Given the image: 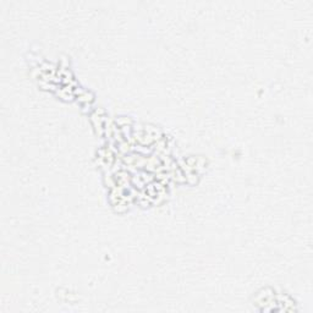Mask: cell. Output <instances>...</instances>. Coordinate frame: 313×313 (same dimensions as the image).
Returning a JSON list of instances; mask_svg holds the SVG:
<instances>
[{
	"label": "cell",
	"instance_id": "1",
	"mask_svg": "<svg viewBox=\"0 0 313 313\" xmlns=\"http://www.w3.org/2000/svg\"><path fill=\"white\" fill-rule=\"evenodd\" d=\"M106 119H107L106 111H104L103 108L95 109V111L91 114V123L93 128H94L95 134L99 135V136L104 134V124H106Z\"/></svg>",
	"mask_w": 313,
	"mask_h": 313
}]
</instances>
